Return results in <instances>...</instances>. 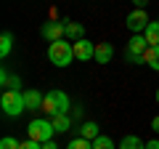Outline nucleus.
<instances>
[{"mask_svg": "<svg viewBox=\"0 0 159 149\" xmlns=\"http://www.w3.org/2000/svg\"><path fill=\"white\" fill-rule=\"evenodd\" d=\"M143 61H146L154 72H159V46H148L146 53H143Z\"/></svg>", "mask_w": 159, "mask_h": 149, "instance_id": "nucleus-13", "label": "nucleus"}, {"mask_svg": "<svg viewBox=\"0 0 159 149\" xmlns=\"http://www.w3.org/2000/svg\"><path fill=\"white\" fill-rule=\"evenodd\" d=\"M0 85H3V91H19V88H21V77H19V74H11L3 67L0 69Z\"/></svg>", "mask_w": 159, "mask_h": 149, "instance_id": "nucleus-9", "label": "nucleus"}, {"mask_svg": "<svg viewBox=\"0 0 159 149\" xmlns=\"http://www.w3.org/2000/svg\"><path fill=\"white\" fill-rule=\"evenodd\" d=\"M93 149H114V141L109 136H98L96 141H93Z\"/></svg>", "mask_w": 159, "mask_h": 149, "instance_id": "nucleus-20", "label": "nucleus"}, {"mask_svg": "<svg viewBox=\"0 0 159 149\" xmlns=\"http://www.w3.org/2000/svg\"><path fill=\"white\" fill-rule=\"evenodd\" d=\"M80 136H82V138H88V141H96V138L101 136V131H98V125H96V123H90V120H88V123H82V125H80Z\"/></svg>", "mask_w": 159, "mask_h": 149, "instance_id": "nucleus-14", "label": "nucleus"}, {"mask_svg": "<svg viewBox=\"0 0 159 149\" xmlns=\"http://www.w3.org/2000/svg\"><path fill=\"white\" fill-rule=\"evenodd\" d=\"M24 101H27V109L29 112H37V109H43V101H45V93L40 91H24Z\"/></svg>", "mask_w": 159, "mask_h": 149, "instance_id": "nucleus-10", "label": "nucleus"}, {"mask_svg": "<svg viewBox=\"0 0 159 149\" xmlns=\"http://www.w3.org/2000/svg\"><path fill=\"white\" fill-rule=\"evenodd\" d=\"M69 96L64 91H48L45 93V101H43V112L45 115H69Z\"/></svg>", "mask_w": 159, "mask_h": 149, "instance_id": "nucleus-2", "label": "nucleus"}, {"mask_svg": "<svg viewBox=\"0 0 159 149\" xmlns=\"http://www.w3.org/2000/svg\"><path fill=\"white\" fill-rule=\"evenodd\" d=\"M40 35L45 37L48 43H56V40H64L66 37V22H45Z\"/></svg>", "mask_w": 159, "mask_h": 149, "instance_id": "nucleus-6", "label": "nucleus"}, {"mask_svg": "<svg viewBox=\"0 0 159 149\" xmlns=\"http://www.w3.org/2000/svg\"><path fill=\"white\" fill-rule=\"evenodd\" d=\"M74 59H80V61H90V59H96V43L90 40H77L74 43Z\"/></svg>", "mask_w": 159, "mask_h": 149, "instance_id": "nucleus-8", "label": "nucleus"}, {"mask_svg": "<svg viewBox=\"0 0 159 149\" xmlns=\"http://www.w3.org/2000/svg\"><path fill=\"white\" fill-rule=\"evenodd\" d=\"M27 131H29V138H32V141L45 144V141H53V133H56V128H53V123H51V120L34 117V120L27 125Z\"/></svg>", "mask_w": 159, "mask_h": 149, "instance_id": "nucleus-4", "label": "nucleus"}, {"mask_svg": "<svg viewBox=\"0 0 159 149\" xmlns=\"http://www.w3.org/2000/svg\"><path fill=\"white\" fill-rule=\"evenodd\" d=\"M133 3H135V8H146V3H148V0H133Z\"/></svg>", "mask_w": 159, "mask_h": 149, "instance_id": "nucleus-25", "label": "nucleus"}, {"mask_svg": "<svg viewBox=\"0 0 159 149\" xmlns=\"http://www.w3.org/2000/svg\"><path fill=\"white\" fill-rule=\"evenodd\" d=\"M114 56V46L111 43H96V61L98 64H109Z\"/></svg>", "mask_w": 159, "mask_h": 149, "instance_id": "nucleus-11", "label": "nucleus"}, {"mask_svg": "<svg viewBox=\"0 0 159 149\" xmlns=\"http://www.w3.org/2000/svg\"><path fill=\"white\" fill-rule=\"evenodd\" d=\"M0 107L8 117H19L21 112H27V101H24V93L21 91H3L0 96Z\"/></svg>", "mask_w": 159, "mask_h": 149, "instance_id": "nucleus-3", "label": "nucleus"}, {"mask_svg": "<svg viewBox=\"0 0 159 149\" xmlns=\"http://www.w3.org/2000/svg\"><path fill=\"white\" fill-rule=\"evenodd\" d=\"M43 149H58V147H56L53 141H45V144H43Z\"/></svg>", "mask_w": 159, "mask_h": 149, "instance_id": "nucleus-26", "label": "nucleus"}, {"mask_svg": "<svg viewBox=\"0 0 159 149\" xmlns=\"http://www.w3.org/2000/svg\"><path fill=\"white\" fill-rule=\"evenodd\" d=\"M119 149H146V144H141V138H138V136H125Z\"/></svg>", "mask_w": 159, "mask_h": 149, "instance_id": "nucleus-18", "label": "nucleus"}, {"mask_svg": "<svg viewBox=\"0 0 159 149\" xmlns=\"http://www.w3.org/2000/svg\"><path fill=\"white\" fill-rule=\"evenodd\" d=\"M21 149H43V144H40V141H32V138H29V141H24V144H21Z\"/></svg>", "mask_w": 159, "mask_h": 149, "instance_id": "nucleus-22", "label": "nucleus"}, {"mask_svg": "<svg viewBox=\"0 0 159 149\" xmlns=\"http://www.w3.org/2000/svg\"><path fill=\"white\" fill-rule=\"evenodd\" d=\"M66 149H93V141H88V138L77 136V138H72V141L66 144Z\"/></svg>", "mask_w": 159, "mask_h": 149, "instance_id": "nucleus-19", "label": "nucleus"}, {"mask_svg": "<svg viewBox=\"0 0 159 149\" xmlns=\"http://www.w3.org/2000/svg\"><path fill=\"white\" fill-rule=\"evenodd\" d=\"M143 37H146L148 46H159V22H148L146 32H143Z\"/></svg>", "mask_w": 159, "mask_h": 149, "instance_id": "nucleus-16", "label": "nucleus"}, {"mask_svg": "<svg viewBox=\"0 0 159 149\" xmlns=\"http://www.w3.org/2000/svg\"><path fill=\"white\" fill-rule=\"evenodd\" d=\"M51 123H53V128H56V133H66L69 128H72V117L69 115H53Z\"/></svg>", "mask_w": 159, "mask_h": 149, "instance_id": "nucleus-15", "label": "nucleus"}, {"mask_svg": "<svg viewBox=\"0 0 159 149\" xmlns=\"http://www.w3.org/2000/svg\"><path fill=\"white\" fill-rule=\"evenodd\" d=\"M11 51H13V35L11 32H3V35H0V56L8 59Z\"/></svg>", "mask_w": 159, "mask_h": 149, "instance_id": "nucleus-17", "label": "nucleus"}, {"mask_svg": "<svg viewBox=\"0 0 159 149\" xmlns=\"http://www.w3.org/2000/svg\"><path fill=\"white\" fill-rule=\"evenodd\" d=\"M146 48H148L146 37H143V35H133L130 43H127V48H125V59H127V61H133V64H146V61H143Z\"/></svg>", "mask_w": 159, "mask_h": 149, "instance_id": "nucleus-5", "label": "nucleus"}, {"mask_svg": "<svg viewBox=\"0 0 159 149\" xmlns=\"http://www.w3.org/2000/svg\"><path fill=\"white\" fill-rule=\"evenodd\" d=\"M151 131H154V133H159V115L151 120Z\"/></svg>", "mask_w": 159, "mask_h": 149, "instance_id": "nucleus-24", "label": "nucleus"}, {"mask_svg": "<svg viewBox=\"0 0 159 149\" xmlns=\"http://www.w3.org/2000/svg\"><path fill=\"white\" fill-rule=\"evenodd\" d=\"M157 101H159V91H157Z\"/></svg>", "mask_w": 159, "mask_h": 149, "instance_id": "nucleus-27", "label": "nucleus"}, {"mask_svg": "<svg viewBox=\"0 0 159 149\" xmlns=\"http://www.w3.org/2000/svg\"><path fill=\"white\" fill-rule=\"evenodd\" d=\"M82 37H85V27L80 22H66V40L77 43V40H82Z\"/></svg>", "mask_w": 159, "mask_h": 149, "instance_id": "nucleus-12", "label": "nucleus"}, {"mask_svg": "<svg viewBox=\"0 0 159 149\" xmlns=\"http://www.w3.org/2000/svg\"><path fill=\"white\" fill-rule=\"evenodd\" d=\"M0 149H21V144H19L13 136H6L3 141H0Z\"/></svg>", "mask_w": 159, "mask_h": 149, "instance_id": "nucleus-21", "label": "nucleus"}, {"mask_svg": "<svg viewBox=\"0 0 159 149\" xmlns=\"http://www.w3.org/2000/svg\"><path fill=\"white\" fill-rule=\"evenodd\" d=\"M127 29H130L133 35H143L146 32V27H148V16H146V11L143 8H135L133 13H127Z\"/></svg>", "mask_w": 159, "mask_h": 149, "instance_id": "nucleus-7", "label": "nucleus"}, {"mask_svg": "<svg viewBox=\"0 0 159 149\" xmlns=\"http://www.w3.org/2000/svg\"><path fill=\"white\" fill-rule=\"evenodd\" d=\"M146 149H159V141H157V138H151V141H146Z\"/></svg>", "mask_w": 159, "mask_h": 149, "instance_id": "nucleus-23", "label": "nucleus"}, {"mask_svg": "<svg viewBox=\"0 0 159 149\" xmlns=\"http://www.w3.org/2000/svg\"><path fill=\"white\" fill-rule=\"evenodd\" d=\"M48 59H51V64H56V67H69L74 59V43L72 40H56L48 46Z\"/></svg>", "mask_w": 159, "mask_h": 149, "instance_id": "nucleus-1", "label": "nucleus"}]
</instances>
